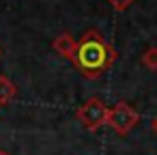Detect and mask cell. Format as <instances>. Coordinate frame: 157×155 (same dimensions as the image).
Returning <instances> with one entry per match:
<instances>
[{
  "instance_id": "obj_5",
  "label": "cell",
  "mask_w": 157,
  "mask_h": 155,
  "mask_svg": "<svg viewBox=\"0 0 157 155\" xmlns=\"http://www.w3.org/2000/svg\"><path fill=\"white\" fill-rule=\"evenodd\" d=\"M15 95H17V86L7 76H0V108L7 106L11 99H15Z\"/></svg>"
},
{
  "instance_id": "obj_8",
  "label": "cell",
  "mask_w": 157,
  "mask_h": 155,
  "mask_svg": "<svg viewBox=\"0 0 157 155\" xmlns=\"http://www.w3.org/2000/svg\"><path fill=\"white\" fill-rule=\"evenodd\" d=\"M151 129H153V134L157 136V114H155V116L151 118Z\"/></svg>"
},
{
  "instance_id": "obj_7",
  "label": "cell",
  "mask_w": 157,
  "mask_h": 155,
  "mask_svg": "<svg viewBox=\"0 0 157 155\" xmlns=\"http://www.w3.org/2000/svg\"><path fill=\"white\" fill-rule=\"evenodd\" d=\"M105 2L114 9V11H118V13H123V11H127L136 0H105Z\"/></svg>"
},
{
  "instance_id": "obj_1",
  "label": "cell",
  "mask_w": 157,
  "mask_h": 155,
  "mask_svg": "<svg viewBox=\"0 0 157 155\" xmlns=\"http://www.w3.org/2000/svg\"><path fill=\"white\" fill-rule=\"evenodd\" d=\"M116 58H118V54L105 41V37L99 30L90 28L78 39L75 56L71 63L86 80H97L116 63Z\"/></svg>"
},
{
  "instance_id": "obj_10",
  "label": "cell",
  "mask_w": 157,
  "mask_h": 155,
  "mask_svg": "<svg viewBox=\"0 0 157 155\" xmlns=\"http://www.w3.org/2000/svg\"><path fill=\"white\" fill-rule=\"evenodd\" d=\"M0 54H2V50H0Z\"/></svg>"
},
{
  "instance_id": "obj_4",
  "label": "cell",
  "mask_w": 157,
  "mask_h": 155,
  "mask_svg": "<svg viewBox=\"0 0 157 155\" xmlns=\"http://www.w3.org/2000/svg\"><path fill=\"white\" fill-rule=\"evenodd\" d=\"M75 48H78V41H75L69 33H60V35H56V37L52 39V50H54L58 56L67 58V60H73Z\"/></svg>"
},
{
  "instance_id": "obj_3",
  "label": "cell",
  "mask_w": 157,
  "mask_h": 155,
  "mask_svg": "<svg viewBox=\"0 0 157 155\" xmlns=\"http://www.w3.org/2000/svg\"><path fill=\"white\" fill-rule=\"evenodd\" d=\"M140 123V114L133 106H129L127 101H118L114 108H110L108 114V125L118 134V136H127L136 125Z\"/></svg>"
},
{
  "instance_id": "obj_2",
  "label": "cell",
  "mask_w": 157,
  "mask_h": 155,
  "mask_svg": "<svg viewBox=\"0 0 157 155\" xmlns=\"http://www.w3.org/2000/svg\"><path fill=\"white\" fill-rule=\"evenodd\" d=\"M108 114H110V108L99 97H88L75 110V118L82 123L86 131H97L103 125H108Z\"/></svg>"
},
{
  "instance_id": "obj_6",
  "label": "cell",
  "mask_w": 157,
  "mask_h": 155,
  "mask_svg": "<svg viewBox=\"0 0 157 155\" xmlns=\"http://www.w3.org/2000/svg\"><path fill=\"white\" fill-rule=\"evenodd\" d=\"M142 65L148 71H157V45H148L142 54Z\"/></svg>"
},
{
  "instance_id": "obj_9",
  "label": "cell",
  "mask_w": 157,
  "mask_h": 155,
  "mask_svg": "<svg viewBox=\"0 0 157 155\" xmlns=\"http://www.w3.org/2000/svg\"><path fill=\"white\" fill-rule=\"evenodd\" d=\"M0 155H11L9 151H5V149H0Z\"/></svg>"
}]
</instances>
